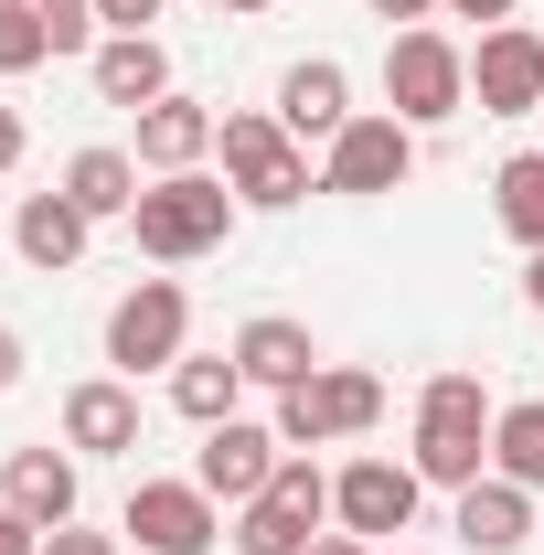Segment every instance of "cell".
<instances>
[{
    "label": "cell",
    "instance_id": "3957f363",
    "mask_svg": "<svg viewBox=\"0 0 544 555\" xmlns=\"http://www.w3.org/2000/svg\"><path fill=\"white\" fill-rule=\"evenodd\" d=\"M491 396H480V374H438L427 396H416V481L438 491H470L491 470Z\"/></svg>",
    "mask_w": 544,
    "mask_h": 555
},
{
    "label": "cell",
    "instance_id": "83f0119b",
    "mask_svg": "<svg viewBox=\"0 0 544 555\" xmlns=\"http://www.w3.org/2000/svg\"><path fill=\"white\" fill-rule=\"evenodd\" d=\"M438 11H449V22H480V33H502V22H513V0H438Z\"/></svg>",
    "mask_w": 544,
    "mask_h": 555
},
{
    "label": "cell",
    "instance_id": "d4e9b609",
    "mask_svg": "<svg viewBox=\"0 0 544 555\" xmlns=\"http://www.w3.org/2000/svg\"><path fill=\"white\" fill-rule=\"evenodd\" d=\"M54 54V33H43V11L33 0H0V75H33Z\"/></svg>",
    "mask_w": 544,
    "mask_h": 555
},
{
    "label": "cell",
    "instance_id": "d590c367",
    "mask_svg": "<svg viewBox=\"0 0 544 555\" xmlns=\"http://www.w3.org/2000/svg\"><path fill=\"white\" fill-rule=\"evenodd\" d=\"M213 11H277V0H213Z\"/></svg>",
    "mask_w": 544,
    "mask_h": 555
},
{
    "label": "cell",
    "instance_id": "ba28073f",
    "mask_svg": "<svg viewBox=\"0 0 544 555\" xmlns=\"http://www.w3.org/2000/svg\"><path fill=\"white\" fill-rule=\"evenodd\" d=\"M416 171V129L385 107V118H352V129L321 150V193H352V204H374V193H406Z\"/></svg>",
    "mask_w": 544,
    "mask_h": 555
},
{
    "label": "cell",
    "instance_id": "2e32d148",
    "mask_svg": "<svg viewBox=\"0 0 544 555\" xmlns=\"http://www.w3.org/2000/svg\"><path fill=\"white\" fill-rule=\"evenodd\" d=\"M96 96H107V107H160V96H171V54H160V33H107V43H96Z\"/></svg>",
    "mask_w": 544,
    "mask_h": 555
},
{
    "label": "cell",
    "instance_id": "5b68a950",
    "mask_svg": "<svg viewBox=\"0 0 544 555\" xmlns=\"http://www.w3.org/2000/svg\"><path fill=\"white\" fill-rule=\"evenodd\" d=\"M385 107L406 118V129H438V118H459L470 107V54L449 43V33H396L385 43Z\"/></svg>",
    "mask_w": 544,
    "mask_h": 555
},
{
    "label": "cell",
    "instance_id": "ac0fdd59",
    "mask_svg": "<svg viewBox=\"0 0 544 555\" xmlns=\"http://www.w3.org/2000/svg\"><path fill=\"white\" fill-rule=\"evenodd\" d=\"M86 214H75V193H33V204L11 214V246H22V268H43V278H65L75 257H86Z\"/></svg>",
    "mask_w": 544,
    "mask_h": 555
},
{
    "label": "cell",
    "instance_id": "603a6c76",
    "mask_svg": "<svg viewBox=\"0 0 544 555\" xmlns=\"http://www.w3.org/2000/svg\"><path fill=\"white\" fill-rule=\"evenodd\" d=\"M491 214H502V235L544 257V150H513L502 171H491Z\"/></svg>",
    "mask_w": 544,
    "mask_h": 555
},
{
    "label": "cell",
    "instance_id": "836d02e7",
    "mask_svg": "<svg viewBox=\"0 0 544 555\" xmlns=\"http://www.w3.org/2000/svg\"><path fill=\"white\" fill-rule=\"evenodd\" d=\"M11 160H22V118L0 107V171H11Z\"/></svg>",
    "mask_w": 544,
    "mask_h": 555
},
{
    "label": "cell",
    "instance_id": "8d00e7d4",
    "mask_svg": "<svg viewBox=\"0 0 544 555\" xmlns=\"http://www.w3.org/2000/svg\"><path fill=\"white\" fill-rule=\"evenodd\" d=\"M534 118H544V107H534Z\"/></svg>",
    "mask_w": 544,
    "mask_h": 555
},
{
    "label": "cell",
    "instance_id": "5bb4252c",
    "mask_svg": "<svg viewBox=\"0 0 544 555\" xmlns=\"http://www.w3.org/2000/svg\"><path fill=\"white\" fill-rule=\"evenodd\" d=\"M65 449L75 460H129L139 449V385H118V374L75 385L65 396Z\"/></svg>",
    "mask_w": 544,
    "mask_h": 555
},
{
    "label": "cell",
    "instance_id": "ffe728a7",
    "mask_svg": "<svg viewBox=\"0 0 544 555\" xmlns=\"http://www.w3.org/2000/svg\"><path fill=\"white\" fill-rule=\"evenodd\" d=\"M235 363H246V385H268V396H288V385H310V374H321V352H310V332H299V321H246V332H235Z\"/></svg>",
    "mask_w": 544,
    "mask_h": 555
},
{
    "label": "cell",
    "instance_id": "6da1fadb",
    "mask_svg": "<svg viewBox=\"0 0 544 555\" xmlns=\"http://www.w3.org/2000/svg\"><path fill=\"white\" fill-rule=\"evenodd\" d=\"M213 150H224V182H235V204H257V214H288L299 193H321V171H310V139L277 129V107H224V118H213Z\"/></svg>",
    "mask_w": 544,
    "mask_h": 555
},
{
    "label": "cell",
    "instance_id": "4dcf8cb0",
    "mask_svg": "<svg viewBox=\"0 0 544 555\" xmlns=\"http://www.w3.org/2000/svg\"><path fill=\"white\" fill-rule=\"evenodd\" d=\"M374 22H406L416 33V22H438V0H374Z\"/></svg>",
    "mask_w": 544,
    "mask_h": 555
},
{
    "label": "cell",
    "instance_id": "8fae6325",
    "mask_svg": "<svg viewBox=\"0 0 544 555\" xmlns=\"http://www.w3.org/2000/svg\"><path fill=\"white\" fill-rule=\"evenodd\" d=\"M470 96H480V118H534V107H544V33H523V22L480 33Z\"/></svg>",
    "mask_w": 544,
    "mask_h": 555
},
{
    "label": "cell",
    "instance_id": "44dd1931",
    "mask_svg": "<svg viewBox=\"0 0 544 555\" xmlns=\"http://www.w3.org/2000/svg\"><path fill=\"white\" fill-rule=\"evenodd\" d=\"M459 534H470L480 555H513L523 534H534V491L502 481V470H480V481L459 491Z\"/></svg>",
    "mask_w": 544,
    "mask_h": 555
},
{
    "label": "cell",
    "instance_id": "4316f807",
    "mask_svg": "<svg viewBox=\"0 0 544 555\" xmlns=\"http://www.w3.org/2000/svg\"><path fill=\"white\" fill-rule=\"evenodd\" d=\"M96 22H107V33H150V22H160V0H96Z\"/></svg>",
    "mask_w": 544,
    "mask_h": 555
},
{
    "label": "cell",
    "instance_id": "9c48e42d",
    "mask_svg": "<svg viewBox=\"0 0 544 555\" xmlns=\"http://www.w3.org/2000/svg\"><path fill=\"white\" fill-rule=\"evenodd\" d=\"M129 534L150 555H213L224 545V513H213L204 481H139L129 491Z\"/></svg>",
    "mask_w": 544,
    "mask_h": 555
},
{
    "label": "cell",
    "instance_id": "cb8c5ba5",
    "mask_svg": "<svg viewBox=\"0 0 544 555\" xmlns=\"http://www.w3.org/2000/svg\"><path fill=\"white\" fill-rule=\"evenodd\" d=\"M491 470L523 481V491H544V396H523V406L491 416Z\"/></svg>",
    "mask_w": 544,
    "mask_h": 555
},
{
    "label": "cell",
    "instance_id": "8992f818",
    "mask_svg": "<svg viewBox=\"0 0 544 555\" xmlns=\"http://www.w3.org/2000/svg\"><path fill=\"white\" fill-rule=\"evenodd\" d=\"M182 343H193V299H182V278H139L129 299L107 310V363L118 374H171L182 363Z\"/></svg>",
    "mask_w": 544,
    "mask_h": 555
},
{
    "label": "cell",
    "instance_id": "e0dca14e",
    "mask_svg": "<svg viewBox=\"0 0 544 555\" xmlns=\"http://www.w3.org/2000/svg\"><path fill=\"white\" fill-rule=\"evenodd\" d=\"M213 150V107L204 96H160V107H139V171L160 182V171H204Z\"/></svg>",
    "mask_w": 544,
    "mask_h": 555
},
{
    "label": "cell",
    "instance_id": "d6986e66",
    "mask_svg": "<svg viewBox=\"0 0 544 555\" xmlns=\"http://www.w3.org/2000/svg\"><path fill=\"white\" fill-rule=\"evenodd\" d=\"M54 193H75V214H86V224H118V214H139V193H150V182H139V150H75Z\"/></svg>",
    "mask_w": 544,
    "mask_h": 555
},
{
    "label": "cell",
    "instance_id": "30bf717a",
    "mask_svg": "<svg viewBox=\"0 0 544 555\" xmlns=\"http://www.w3.org/2000/svg\"><path fill=\"white\" fill-rule=\"evenodd\" d=\"M277 460H288V449H277V427L224 416V427H204V449H193V481H204L213 502H235V513H246V502L277 481Z\"/></svg>",
    "mask_w": 544,
    "mask_h": 555
},
{
    "label": "cell",
    "instance_id": "484cf974",
    "mask_svg": "<svg viewBox=\"0 0 544 555\" xmlns=\"http://www.w3.org/2000/svg\"><path fill=\"white\" fill-rule=\"evenodd\" d=\"M33 11H43L54 54H86V43H96V0H33Z\"/></svg>",
    "mask_w": 544,
    "mask_h": 555
},
{
    "label": "cell",
    "instance_id": "d6a6232c",
    "mask_svg": "<svg viewBox=\"0 0 544 555\" xmlns=\"http://www.w3.org/2000/svg\"><path fill=\"white\" fill-rule=\"evenodd\" d=\"M310 555H374L363 534H310Z\"/></svg>",
    "mask_w": 544,
    "mask_h": 555
},
{
    "label": "cell",
    "instance_id": "277c9868",
    "mask_svg": "<svg viewBox=\"0 0 544 555\" xmlns=\"http://www.w3.org/2000/svg\"><path fill=\"white\" fill-rule=\"evenodd\" d=\"M277 449H332V438H363V427H385V385L363 374V363H321L310 385H288L277 396Z\"/></svg>",
    "mask_w": 544,
    "mask_h": 555
},
{
    "label": "cell",
    "instance_id": "52a82bcc",
    "mask_svg": "<svg viewBox=\"0 0 544 555\" xmlns=\"http://www.w3.org/2000/svg\"><path fill=\"white\" fill-rule=\"evenodd\" d=\"M321 513H332V481H321L310 460H277V481L235 513V555H310Z\"/></svg>",
    "mask_w": 544,
    "mask_h": 555
},
{
    "label": "cell",
    "instance_id": "7a4b0ae2",
    "mask_svg": "<svg viewBox=\"0 0 544 555\" xmlns=\"http://www.w3.org/2000/svg\"><path fill=\"white\" fill-rule=\"evenodd\" d=\"M129 235H139V257H160V268H193V257H213V246L235 235V182H204V171H160V182L139 193Z\"/></svg>",
    "mask_w": 544,
    "mask_h": 555
},
{
    "label": "cell",
    "instance_id": "9a60e30c",
    "mask_svg": "<svg viewBox=\"0 0 544 555\" xmlns=\"http://www.w3.org/2000/svg\"><path fill=\"white\" fill-rule=\"evenodd\" d=\"M0 513H22V524H75V460L65 449H11L0 460Z\"/></svg>",
    "mask_w": 544,
    "mask_h": 555
},
{
    "label": "cell",
    "instance_id": "f1b7e54d",
    "mask_svg": "<svg viewBox=\"0 0 544 555\" xmlns=\"http://www.w3.org/2000/svg\"><path fill=\"white\" fill-rule=\"evenodd\" d=\"M43 555H118V545H107V534H75V524H54V534H43Z\"/></svg>",
    "mask_w": 544,
    "mask_h": 555
},
{
    "label": "cell",
    "instance_id": "e575fe53",
    "mask_svg": "<svg viewBox=\"0 0 544 555\" xmlns=\"http://www.w3.org/2000/svg\"><path fill=\"white\" fill-rule=\"evenodd\" d=\"M523 299H534V310H544V257H534V268H523Z\"/></svg>",
    "mask_w": 544,
    "mask_h": 555
},
{
    "label": "cell",
    "instance_id": "1f68e13d",
    "mask_svg": "<svg viewBox=\"0 0 544 555\" xmlns=\"http://www.w3.org/2000/svg\"><path fill=\"white\" fill-rule=\"evenodd\" d=\"M11 385H22V332L0 321V396H11Z\"/></svg>",
    "mask_w": 544,
    "mask_h": 555
},
{
    "label": "cell",
    "instance_id": "7c38bea8",
    "mask_svg": "<svg viewBox=\"0 0 544 555\" xmlns=\"http://www.w3.org/2000/svg\"><path fill=\"white\" fill-rule=\"evenodd\" d=\"M416 460H352V470H341L332 481V524L341 534H363V545H374V534H406L416 524Z\"/></svg>",
    "mask_w": 544,
    "mask_h": 555
},
{
    "label": "cell",
    "instance_id": "7402d4cb",
    "mask_svg": "<svg viewBox=\"0 0 544 555\" xmlns=\"http://www.w3.org/2000/svg\"><path fill=\"white\" fill-rule=\"evenodd\" d=\"M235 396H246V363H235V352H182V363H171V406L193 416V427H224Z\"/></svg>",
    "mask_w": 544,
    "mask_h": 555
},
{
    "label": "cell",
    "instance_id": "f546056e",
    "mask_svg": "<svg viewBox=\"0 0 544 555\" xmlns=\"http://www.w3.org/2000/svg\"><path fill=\"white\" fill-rule=\"evenodd\" d=\"M0 555H43V524H22V513H0Z\"/></svg>",
    "mask_w": 544,
    "mask_h": 555
},
{
    "label": "cell",
    "instance_id": "4fadbf2b",
    "mask_svg": "<svg viewBox=\"0 0 544 555\" xmlns=\"http://www.w3.org/2000/svg\"><path fill=\"white\" fill-rule=\"evenodd\" d=\"M352 118H363V107H352V75H341L332 54H310V65L277 75V129L288 139H321V150H332Z\"/></svg>",
    "mask_w": 544,
    "mask_h": 555
}]
</instances>
